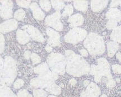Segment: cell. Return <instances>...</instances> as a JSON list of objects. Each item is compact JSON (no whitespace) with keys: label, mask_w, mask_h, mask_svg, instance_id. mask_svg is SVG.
<instances>
[{"label":"cell","mask_w":121,"mask_h":97,"mask_svg":"<svg viewBox=\"0 0 121 97\" xmlns=\"http://www.w3.org/2000/svg\"><path fill=\"white\" fill-rule=\"evenodd\" d=\"M113 71L115 74H121V66L119 65L115 64L112 65Z\"/></svg>","instance_id":"obj_18"},{"label":"cell","mask_w":121,"mask_h":97,"mask_svg":"<svg viewBox=\"0 0 121 97\" xmlns=\"http://www.w3.org/2000/svg\"><path fill=\"white\" fill-rule=\"evenodd\" d=\"M119 4H120V1H112L110 3V7L111 8H116V7L119 5Z\"/></svg>","instance_id":"obj_21"},{"label":"cell","mask_w":121,"mask_h":97,"mask_svg":"<svg viewBox=\"0 0 121 97\" xmlns=\"http://www.w3.org/2000/svg\"><path fill=\"white\" fill-rule=\"evenodd\" d=\"M18 97H32L26 90H22L18 93Z\"/></svg>","instance_id":"obj_19"},{"label":"cell","mask_w":121,"mask_h":97,"mask_svg":"<svg viewBox=\"0 0 121 97\" xmlns=\"http://www.w3.org/2000/svg\"><path fill=\"white\" fill-rule=\"evenodd\" d=\"M116 58H117V60L119 61V62H121V53H117V54H116Z\"/></svg>","instance_id":"obj_24"},{"label":"cell","mask_w":121,"mask_h":97,"mask_svg":"<svg viewBox=\"0 0 121 97\" xmlns=\"http://www.w3.org/2000/svg\"><path fill=\"white\" fill-rule=\"evenodd\" d=\"M69 22H70L71 26H78L82 25L84 22V18L82 15L78 13V14L74 15L71 17L69 18Z\"/></svg>","instance_id":"obj_8"},{"label":"cell","mask_w":121,"mask_h":97,"mask_svg":"<svg viewBox=\"0 0 121 97\" xmlns=\"http://www.w3.org/2000/svg\"><path fill=\"white\" fill-rule=\"evenodd\" d=\"M116 81H117V83H119L120 82V79H116Z\"/></svg>","instance_id":"obj_27"},{"label":"cell","mask_w":121,"mask_h":97,"mask_svg":"<svg viewBox=\"0 0 121 97\" xmlns=\"http://www.w3.org/2000/svg\"><path fill=\"white\" fill-rule=\"evenodd\" d=\"M84 45L91 56H99L105 51L103 38L96 33H90L84 42Z\"/></svg>","instance_id":"obj_3"},{"label":"cell","mask_w":121,"mask_h":97,"mask_svg":"<svg viewBox=\"0 0 121 97\" xmlns=\"http://www.w3.org/2000/svg\"><path fill=\"white\" fill-rule=\"evenodd\" d=\"M0 97H16L12 91L9 89H2L0 90Z\"/></svg>","instance_id":"obj_12"},{"label":"cell","mask_w":121,"mask_h":97,"mask_svg":"<svg viewBox=\"0 0 121 97\" xmlns=\"http://www.w3.org/2000/svg\"><path fill=\"white\" fill-rule=\"evenodd\" d=\"M73 13V8L71 5H68L65 7V11L63 13V16H69L71 15Z\"/></svg>","instance_id":"obj_17"},{"label":"cell","mask_w":121,"mask_h":97,"mask_svg":"<svg viewBox=\"0 0 121 97\" xmlns=\"http://www.w3.org/2000/svg\"><path fill=\"white\" fill-rule=\"evenodd\" d=\"M87 35L86 31L81 28H74L69 31L65 36L66 42L70 43H78L82 41Z\"/></svg>","instance_id":"obj_4"},{"label":"cell","mask_w":121,"mask_h":97,"mask_svg":"<svg viewBox=\"0 0 121 97\" xmlns=\"http://www.w3.org/2000/svg\"><path fill=\"white\" fill-rule=\"evenodd\" d=\"M120 4L121 7V1H120V4Z\"/></svg>","instance_id":"obj_30"},{"label":"cell","mask_w":121,"mask_h":97,"mask_svg":"<svg viewBox=\"0 0 121 97\" xmlns=\"http://www.w3.org/2000/svg\"><path fill=\"white\" fill-rule=\"evenodd\" d=\"M100 97H107V96L106 95H105V94H103V95H102Z\"/></svg>","instance_id":"obj_28"},{"label":"cell","mask_w":121,"mask_h":97,"mask_svg":"<svg viewBox=\"0 0 121 97\" xmlns=\"http://www.w3.org/2000/svg\"><path fill=\"white\" fill-rule=\"evenodd\" d=\"M116 81L113 79H112L109 80V81L106 83V85H107V87L108 88H112L116 86Z\"/></svg>","instance_id":"obj_20"},{"label":"cell","mask_w":121,"mask_h":97,"mask_svg":"<svg viewBox=\"0 0 121 97\" xmlns=\"http://www.w3.org/2000/svg\"><path fill=\"white\" fill-rule=\"evenodd\" d=\"M110 39L116 43H121V25L113 30L110 34Z\"/></svg>","instance_id":"obj_10"},{"label":"cell","mask_w":121,"mask_h":97,"mask_svg":"<svg viewBox=\"0 0 121 97\" xmlns=\"http://www.w3.org/2000/svg\"><path fill=\"white\" fill-rule=\"evenodd\" d=\"M49 97H56V96H53V95H51V96H49Z\"/></svg>","instance_id":"obj_29"},{"label":"cell","mask_w":121,"mask_h":97,"mask_svg":"<svg viewBox=\"0 0 121 97\" xmlns=\"http://www.w3.org/2000/svg\"><path fill=\"white\" fill-rule=\"evenodd\" d=\"M100 94L99 88L96 84L91 83L87 86L86 90L81 94L80 97H99Z\"/></svg>","instance_id":"obj_5"},{"label":"cell","mask_w":121,"mask_h":97,"mask_svg":"<svg viewBox=\"0 0 121 97\" xmlns=\"http://www.w3.org/2000/svg\"><path fill=\"white\" fill-rule=\"evenodd\" d=\"M70 84H71L72 85H75L76 84V81L75 79H73L71 80Z\"/></svg>","instance_id":"obj_25"},{"label":"cell","mask_w":121,"mask_h":97,"mask_svg":"<svg viewBox=\"0 0 121 97\" xmlns=\"http://www.w3.org/2000/svg\"><path fill=\"white\" fill-rule=\"evenodd\" d=\"M34 97H46L47 93L42 90H35L33 92Z\"/></svg>","instance_id":"obj_15"},{"label":"cell","mask_w":121,"mask_h":97,"mask_svg":"<svg viewBox=\"0 0 121 97\" xmlns=\"http://www.w3.org/2000/svg\"><path fill=\"white\" fill-rule=\"evenodd\" d=\"M87 1H74V6L75 9L81 11H86L87 9Z\"/></svg>","instance_id":"obj_11"},{"label":"cell","mask_w":121,"mask_h":97,"mask_svg":"<svg viewBox=\"0 0 121 97\" xmlns=\"http://www.w3.org/2000/svg\"><path fill=\"white\" fill-rule=\"evenodd\" d=\"M67 56V72L74 76H80L87 74L90 70L88 63L78 55L71 51L66 53Z\"/></svg>","instance_id":"obj_1"},{"label":"cell","mask_w":121,"mask_h":97,"mask_svg":"<svg viewBox=\"0 0 121 97\" xmlns=\"http://www.w3.org/2000/svg\"><path fill=\"white\" fill-rule=\"evenodd\" d=\"M90 71L91 75H94L95 81L97 83H107L109 80L113 79L109 64L105 58H100L98 60V66L92 65Z\"/></svg>","instance_id":"obj_2"},{"label":"cell","mask_w":121,"mask_h":97,"mask_svg":"<svg viewBox=\"0 0 121 97\" xmlns=\"http://www.w3.org/2000/svg\"><path fill=\"white\" fill-rule=\"evenodd\" d=\"M105 16L108 20H114L119 22L121 21V11L117 8H110L106 13Z\"/></svg>","instance_id":"obj_6"},{"label":"cell","mask_w":121,"mask_h":97,"mask_svg":"<svg viewBox=\"0 0 121 97\" xmlns=\"http://www.w3.org/2000/svg\"><path fill=\"white\" fill-rule=\"evenodd\" d=\"M108 1H91V9L94 12L99 13L102 11L108 4Z\"/></svg>","instance_id":"obj_7"},{"label":"cell","mask_w":121,"mask_h":97,"mask_svg":"<svg viewBox=\"0 0 121 97\" xmlns=\"http://www.w3.org/2000/svg\"><path fill=\"white\" fill-rule=\"evenodd\" d=\"M84 85L85 86H88L90 84V81H89V80H85V81H84Z\"/></svg>","instance_id":"obj_26"},{"label":"cell","mask_w":121,"mask_h":97,"mask_svg":"<svg viewBox=\"0 0 121 97\" xmlns=\"http://www.w3.org/2000/svg\"><path fill=\"white\" fill-rule=\"evenodd\" d=\"M118 22L114 20H108L106 24V27L109 30H114L117 27Z\"/></svg>","instance_id":"obj_14"},{"label":"cell","mask_w":121,"mask_h":97,"mask_svg":"<svg viewBox=\"0 0 121 97\" xmlns=\"http://www.w3.org/2000/svg\"><path fill=\"white\" fill-rule=\"evenodd\" d=\"M107 51L109 57H112L116 54L119 49L118 44L114 42H109L107 43Z\"/></svg>","instance_id":"obj_9"},{"label":"cell","mask_w":121,"mask_h":97,"mask_svg":"<svg viewBox=\"0 0 121 97\" xmlns=\"http://www.w3.org/2000/svg\"><path fill=\"white\" fill-rule=\"evenodd\" d=\"M22 85H23V81H22V80H18L17 82L15 83L14 86L15 88L18 89V88H20Z\"/></svg>","instance_id":"obj_22"},{"label":"cell","mask_w":121,"mask_h":97,"mask_svg":"<svg viewBox=\"0 0 121 97\" xmlns=\"http://www.w3.org/2000/svg\"><path fill=\"white\" fill-rule=\"evenodd\" d=\"M80 53L84 57H87L88 56V53L85 49H82L80 51Z\"/></svg>","instance_id":"obj_23"},{"label":"cell","mask_w":121,"mask_h":97,"mask_svg":"<svg viewBox=\"0 0 121 97\" xmlns=\"http://www.w3.org/2000/svg\"><path fill=\"white\" fill-rule=\"evenodd\" d=\"M54 7L58 10H61L64 7L65 4L62 1H52Z\"/></svg>","instance_id":"obj_16"},{"label":"cell","mask_w":121,"mask_h":97,"mask_svg":"<svg viewBox=\"0 0 121 97\" xmlns=\"http://www.w3.org/2000/svg\"><path fill=\"white\" fill-rule=\"evenodd\" d=\"M48 91L49 93L55 95L60 94V92H61V90H60V88L58 86L56 85L52 86L49 89H48Z\"/></svg>","instance_id":"obj_13"}]
</instances>
